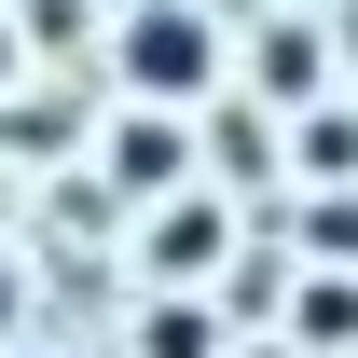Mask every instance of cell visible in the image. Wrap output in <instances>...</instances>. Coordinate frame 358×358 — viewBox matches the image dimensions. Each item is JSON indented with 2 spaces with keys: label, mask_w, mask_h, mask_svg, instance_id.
<instances>
[{
  "label": "cell",
  "mask_w": 358,
  "mask_h": 358,
  "mask_svg": "<svg viewBox=\"0 0 358 358\" xmlns=\"http://www.w3.org/2000/svg\"><path fill=\"white\" fill-rule=\"evenodd\" d=\"M138 83H152V96H193V83H207V28H193V14H179V0H166V14H138Z\"/></svg>",
  "instance_id": "6da1fadb"
},
{
  "label": "cell",
  "mask_w": 358,
  "mask_h": 358,
  "mask_svg": "<svg viewBox=\"0 0 358 358\" xmlns=\"http://www.w3.org/2000/svg\"><path fill=\"white\" fill-rule=\"evenodd\" d=\"M207 248H221V221H207V207H179V221L152 234V262H166V275H179V262H207Z\"/></svg>",
  "instance_id": "7a4b0ae2"
},
{
  "label": "cell",
  "mask_w": 358,
  "mask_h": 358,
  "mask_svg": "<svg viewBox=\"0 0 358 358\" xmlns=\"http://www.w3.org/2000/svg\"><path fill=\"white\" fill-rule=\"evenodd\" d=\"M303 166H317V179H345V166H358V124H345V110H317V124H303Z\"/></svg>",
  "instance_id": "3957f363"
},
{
  "label": "cell",
  "mask_w": 358,
  "mask_h": 358,
  "mask_svg": "<svg viewBox=\"0 0 358 358\" xmlns=\"http://www.w3.org/2000/svg\"><path fill=\"white\" fill-rule=\"evenodd\" d=\"M152 358H207V317H152Z\"/></svg>",
  "instance_id": "277c9868"
}]
</instances>
